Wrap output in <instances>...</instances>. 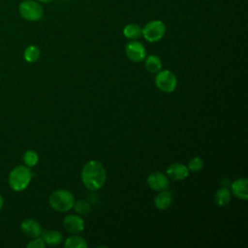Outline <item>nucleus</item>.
Returning <instances> with one entry per match:
<instances>
[{"instance_id": "f257e3e1", "label": "nucleus", "mask_w": 248, "mask_h": 248, "mask_svg": "<svg viewBox=\"0 0 248 248\" xmlns=\"http://www.w3.org/2000/svg\"><path fill=\"white\" fill-rule=\"evenodd\" d=\"M81 180L88 190L96 191L102 188L106 182L104 166L95 160L88 161L81 170Z\"/></svg>"}, {"instance_id": "f03ea898", "label": "nucleus", "mask_w": 248, "mask_h": 248, "mask_svg": "<svg viewBox=\"0 0 248 248\" xmlns=\"http://www.w3.org/2000/svg\"><path fill=\"white\" fill-rule=\"evenodd\" d=\"M33 172L30 168L25 165H18L15 167L9 173L8 183L11 189L16 192L23 191L31 182Z\"/></svg>"}, {"instance_id": "7ed1b4c3", "label": "nucleus", "mask_w": 248, "mask_h": 248, "mask_svg": "<svg viewBox=\"0 0 248 248\" xmlns=\"http://www.w3.org/2000/svg\"><path fill=\"white\" fill-rule=\"evenodd\" d=\"M49 205L58 212H66L70 210L75 202L73 194L64 189H58L53 191L48 198Z\"/></svg>"}, {"instance_id": "20e7f679", "label": "nucleus", "mask_w": 248, "mask_h": 248, "mask_svg": "<svg viewBox=\"0 0 248 248\" xmlns=\"http://www.w3.org/2000/svg\"><path fill=\"white\" fill-rule=\"evenodd\" d=\"M18 13L23 19L35 22L42 19L44 8L41 3L36 0H24L18 5Z\"/></svg>"}, {"instance_id": "39448f33", "label": "nucleus", "mask_w": 248, "mask_h": 248, "mask_svg": "<svg viewBox=\"0 0 248 248\" xmlns=\"http://www.w3.org/2000/svg\"><path fill=\"white\" fill-rule=\"evenodd\" d=\"M166 25L159 19H153L148 21L143 27H141V36L150 43L160 41L166 34Z\"/></svg>"}, {"instance_id": "423d86ee", "label": "nucleus", "mask_w": 248, "mask_h": 248, "mask_svg": "<svg viewBox=\"0 0 248 248\" xmlns=\"http://www.w3.org/2000/svg\"><path fill=\"white\" fill-rule=\"evenodd\" d=\"M155 84L161 91L165 93H170L176 88L177 79L171 71L160 70L156 75Z\"/></svg>"}, {"instance_id": "0eeeda50", "label": "nucleus", "mask_w": 248, "mask_h": 248, "mask_svg": "<svg viewBox=\"0 0 248 248\" xmlns=\"http://www.w3.org/2000/svg\"><path fill=\"white\" fill-rule=\"evenodd\" d=\"M125 53L127 57L133 62H141L146 57V50L144 46L136 40H132L126 45Z\"/></svg>"}, {"instance_id": "6e6552de", "label": "nucleus", "mask_w": 248, "mask_h": 248, "mask_svg": "<svg viewBox=\"0 0 248 248\" xmlns=\"http://www.w3.org/2000/svg\"><path fill=\"white\" fill-rule=\"evenodd\" d=\"M147 185L154 191H164L169 188L168 177L160 171H154L147 177Z\"/></svg>"}, {"instance_id": "1a4fd4ad", "label": "nucleus", "mask_w": 248, "mask_h": 248, "mask_svg": "<svg viewBox=\"0 0 248 248\" xmlns=\"http://www.w3.org/2000/svg\"><path fill=\"white\" fill-rule=\"evenodd\" d=\"M64 228L72 233H78L84 230V220L78 215H68L63 220Z\"/></svg>"}, {"instance_id": "9d476101", "label": "nucleus", "mask_w": 248, "mask_h": 248, "mask_svg": "<svg viewBox=\"0 0 248 248\" xmlns=\"http://www.w3.org/2000/svg\"><path fill=\"white\" fill-rule=\"evenodd\" d=\"M20 229L22 231V232L29 236V237H38L41 235L43 230L41 225L39 224V222H37L34 219L28 218L25 219L24 221H22L21 225H20Z\"/></svg>"}, {"instance_id": "9b49d317", "label": "nucleus", "mask_w": 248, "mask_h": 248, "mask_svg": "<svg viewBox=\"0 0 248 248\" xmlns=\"http://www.w3.org/2000/svg\"><path fill=\"white\" fill-rule=\"evenodd\" d=\"M167 174L174 180H181L188 176L189 170L181 163H172L168 167Z\"/></svg>"}, {"instance_id": "f8f14e48", "label": "nucleus", "mask_w": 248, "mask_h": 248, "mask_svg": "<svg viewBox=\"0 0 248 248\" xmlns=\"http://www.w3.org/2000/svg\"><path fill=\"white\" fill-rule=\"evenodd\" d=\"M232 194L240 200L248 199V180L245 177L234 180L232 184Z\"/></svg>"}, {"instance_id": "ddd939ff", "label": "nucleus", "mask_w": 248, "mask_h": 248, "mask_svg": "<svg viewBox=\"0 0 248 248\" xmlns=\"http://www.w3.org/2000/svg\"><path fill=\"white\" fill-rule=\"evenodd\" d=\"M41 235H42V239L44 240V242L50 246L59 245L63 239L62 233L58 231H53V230L43 231Z\"/></svg>"}, {"instance_id": "4468645a", "label": "nucleus", "mask_w": 248, "mask_h": 248, "mask_svg": "<svg viewBox=\"0 0 248 248\" xmlns=\"http://www.w3.org/2000/svg\"><path fill=\"white\" fill-rule=\"evenodd\" d=\"M172 202V195L170 192L164 190L160 191V193L154 199L155 206L160 210L167 209Z\"/></svg>"}, {"instance_id": "2eb2a0df", "label": "nucleus", "mask_w": 248, "mask_h": 248, "mask_svg": "<svg viewBox=\"0 0 248 248\" xmlns=\"http://www.w3.org/2000/svg\"><path fill=\"white\" fill-rule=\"evenodd\" d=\"M144 66L149 73L157 74L162 69V61L159 56L151 54L144 58Z\"/></svg>"}, {"instance_id": "dca6fc26", "label": "nucleus", "mask_w": 248, "mask_h": 248, "mask_svg": "<svg viewBox=\"0 0 248 248\" xmlns=\"http://www.w3.org/2000/svg\"><path fill=\"white\" fill-rule=\"evenodd\" d=\"M123 35L129 40H137L141 36V27L137 23H129L123 28Z\"/></svg>"}, {"instance_id": "f3484780", "label": "nucleus", "mask_w": 248, "mask_h": 248, "mask_svg": "<svg viewBox=\"0 0 248 248\" xmlns=\"http://www.w3.org/2000/svg\"><path fill=\"white\" fill-rule=\"evenodd\" d=\"M231 198H232V194H231L230 190L226 187H223V188H220L216 192L214 199H215L216 204H218L220 206H224L230 202Z\"/></svg>"}, {"instance_id": "a211bd4d", "label": "nucleus", "mask_w": 248, "mask_h": 248, "mask_svg": "<svg viewBox=\"0 0 248 248\" xmlns=\"http://www.w3.org/2000/svg\"><path fill=\"white\" fill-rule=\"evenodd\" d=\"M40 54H41L40 48L35 45H30L24 49L23 57L25 61L29 63H35L39 59Z\"/></svg>"}, {"instance_id": "6ab92c4d", "label": "nucleus", "mask_w": 248, "mask_h": 248, "mask_svg": "<svg viewBox=\"0 0 248 248\" xmlns=\"http://www.w3.org/2000/svg\"><path fill=\"white\" fill-rule=\"evenodd\" d=\"M65 247L67 248H86L87 243L84 238L79 235H72L65 241Z\"/></svg>"}, {"instance_id": "aec40b11", "label": "nucleus", "mask_w": 248, "mask_h": 248, "mask_svg": "<svg viewBox=\"0 0 248 248\" xmlns=\"http://www.w3.org/2000/svg\"><path fill=\"white\" fill-rule=\"evenodd\" d=\"M22 160H23V163L25 166L32 168L37 165V163L39 161V155L34 150H27L24 152V154L22 156Z\"/></svg>"}, {"instance_id": "412c9836", "label": "nucleus", "mask_w": 248, "mask_h": 248, "mask_svg": "<svg viewBox=\"0 0 248 248\" xmlns=\"http://www.w3.org/2000/svg\"><path fill=\"white\" fill-rule=\"evenodd\" d=\"M73 207L77 213L81 214V215H85V214L89 213V211H90V204L88 202H86L84 200H78V201L75 202Z\"/></svg>"}, {"instance_id": "4be33fe9", "label": "nucleus", "mask_w": 248, "mask_h": 248, "mask_svg": "<svg viewBox=\"0 0 248 248\" xmlns=\"http://www.w3.org/2000/svg\"><path fill=\"white\" fill-rule=\"evenodd\" d=\"M203 167V161L200 157H194L189 161L188 164V170L192 171H199Z\"/></svg>"}, {"instance_id": "5701e85b", "label": "nucleus", "mask_w": 248, "mask_h": 248, "mask_svg": "<svg viewBox=\"0 0 248 248\" xmlns=\"http://www.w3.org/2000/svg\"><path fill=\"white\" fill-rule=\"evenodd\" d=\"M46 243L42 239V237H34L33 240L29 241L26 245L27 248H45Z\"/></svg>"}, {"instance_id": "b1692460", "label": "nucleus", "mask_w": 248, "mask_h": 248, "mask_svg": "<svg viewBox=\"0 0 248 248\" xmlns=\"http://www.w3.org/2000/svg\"><path fill=\"white\" fill-rule=\"evenodd\" d=\"M3 205H4V199H3V197H2V195L0 194V210L2 209V207H3Z\"/></svg>"}, {"instance_id": "393cba45", "label": "nucleus", "mask_w": 248, "mask_h": 248, "mask_svg": "<svg viewBox=\"0 0 248 248\" xmlns=\"http://www.w3.org/2000/svg\"><path fill=\"white\" fill-rule=\"evenodd\" d=\"M36 1H38V2H40V3H44V4H47V3H50V2H52L53 0H36Z\"/></svg>"}]
</instances>
